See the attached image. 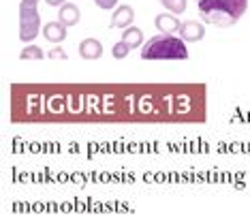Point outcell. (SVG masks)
<instances>
[{
    "mask_svg": "<svg viewBox=\"0 0 250 218\" xmlns=\"http://www.w3.org/2000/svg\"><path fill=\"white\" fill-rule=\"evenodd\" d=\"M79 7L77 4H73V2H64L60 7V11H58V20L64 24L66 28H71V26H75L77 22H79Z\"/></svg>",
    "mask_w": 250,
    "mask_h": 218,
    "instance_id": "cell-9",
    "label": "cell"
},
{
    "mask_svg": "<svg viewBox=\"0 0 250 218\" xmlns=\"http://www.w3.org/2000/svg\"><path fill=\"white\" fill-rule=\"evenodd\" d=\"M141 58L144 60H186L188 49L182 39L173 34L161 32L141 45Z\"/></svg>",
    "mask_w": 250,
    "mask_h": 218,
    "instance_id": "cell-2",
    "label": "cell"
},
{
    "mask_svg": "<svg viewBox=\"0 0 250 218\" xmlns=\"http://www.w3.org/2000/svg\"><path fill=\"white\" fill-rule=\"evenodd\" d=\"M122 41H126L130 45V49L139 47V45H144V32H141V28H137V26H128V28H124Z\"/></svg>",
    "mask_w": 250,
    "mask_h": 218,
    "instance_id": "cell-10",
    "label": "cell"
},
{
    "mask_svg": "<svg viewBox=\"0 0 250 218\" xmlns=\"http://www.w3.org/2000/svg\"><path fill=\"white\" fill-rule=\"evenodd\" d=\"M49 58H56V60H66V54L62 51L60 47H54L52 51H49Z\"/></svg>",
    "mask_w": 250,
    "mask_h": 218,
    "instance_id": "cell-15",
    "label": "cell"
},
{
    "mask_svg": "<svg viewBox=\"0 0 250 218\" xmlns=\"http://www.w3.org/2000/svg\"><path fill=\"white\" fill-rule=\"evenodd\" d=\"M39 28H41V17H39L37 2H24L20 4V39L24 43H30L37 39Z\"/></svg>",
    "mask_w": 250,
    "mask_h": 218,
    "instance_id": "cell-3",
    "label": "cell"
},
{
    "mask_svg": "<svg viewBox=\"0 0 250 218\" xmlns=\"http://www.w3.org/2000/svg\"><path fill=\"white\" fill-rule=\"evenodd\" d=\"M45 2H47L49 7H62V4H64L66 0H45Z\"/></svg>",
    "mask_w": 250,
    "mask_h": 218,
    "instance_id": "cell-16",
    "label": "cell"
},
{
    "mask_svg": "<svg viewBox=\"0 0 250 218\" xmlns=\"http://www.w3.org/2000/svg\"><path fill=\"white\" fill-rule=\"evenodd\" d=\"M248 0H199V15L214 26H233L246 13Z\"/></svg>",
    "mask_w": 250,
    "mask_h": 218,
    "instance_id": "cell-1",
    "label": "cell"
},
{
    "mask_svg": "<svg viewBox=\"0 0 250 218\" xmlns=\"http://www.w3.org/2000/svg\"><path fill=\"white\" fill-rule=\"evenodd\" d=\"M133 17H135V11L128 7V4H122L113 11L111 15V28H128L133 24Z\"/></svg>",
    "mask_w": 250,
    "mask_h": 218,
    "instance_id": "cell-7",
    "label": "cell"
},
{
    "mask_svg": "<svg viewBox=\"0 0 250 218\" xmlns=\"http://www.w3.org/2000/svg\"><path fill=\"white\" fill-rule=\"evenodd\" d=\"M154 24L156 28L161 32H167V34H173V32H180V26H182V22L178 20V15L175 13H161V15H156V20H154Z\"/></svg>",
    "mask_w": 250,
    "mask_h": 218,
    "instance_id": "cell-6",
    "label": "cell"
},
{
    "mask_svg": "<svg viewBox=\"0 0 250 218\" xmlns=\"http://www.w3.org/2000/svg\"><path fill=\"white\" fill-rule=\"evenodd\" d=\"M161 2H163L165 9L171 11V13H175V15H180V13L186 11V0H161Z\"/></svg>",
    "mask_w": 250,
    "mask_h": 218,
    "instance_id": "cell-12",
    "label": "cell"
},
{
    "mask_svg": "<svg viewBox=\"0 0 250 218\" xmlns=\"http://www.w3.org/2000/svg\"><path fill=\"white\" fill-rule=\"evenodd\" d=\"M43 37L47 39L49 43H62L66 39V26L62 22H49L47 26L43 28Z\"/></svg>",
    "mask_w": 250,
    "mask_h": 218,
    "instance_id": "cell-8",
    "label": "cell"
},
{
    "mask_svg": "<svg viewBox=\"0 0 250 218\" xmlns=\"http://www.w3.org/2000/svg\"><path fill=\"white\" fill-rule=\"evenodd\" d=\"M206 37V28L203 24H199L195 20H188L180 26V39L184 43H195V41H201Z\"/></svg>",
    "mask_w": 250,
    "mask_h": 218,
    "instance_id": "cell-4",
    "label": "cell"
},
{
    "mask_svg": "<svg viewBox=\"0 0 250 218\" xmlns=\"http://www.w3.org/2000/svg\"><path fill=\"white\" fill-rule=\"evenodd\" d=\"M43 49L37 47V45H26L21 49V60H43Z\"/></svg>",
    "mask_w": 250,
    "mask_h": 218,
    "instance_id": "cell-11",
    "label": "cell"
},
{
    "mask_svg": "<svg viewBox=\"0 0 250 218\" xmlns=\"http://www.w3.org/2000/svg\"><path fill=\"white\" fill-rule=\"evenodd\" d=\"M79 56L83 60H99L103 56V45H101V41H96V39H83L79 43Z\"/></svg>",
    "mask_w": 250,
    "mask_h": 218,
    "instance_id": "cell-5",
    "label": "cell"
},
{
    "mask_svg": "<svg viewBox=\"0 0 250 218\" xmlns=\"http://www.w3.org/2000/svg\"><path fill=\"white\" fill-rule=\"evenodd\" d=\"M24 2H39V0H24Z\"/></svg>",
    "mask_w": 250,
    "mask_h": 218,
    "instance_id": "cell-17",
    "label": "cell"
},
{
    "mask_svg": "<svg viewBox=\"0 0 250 218\" xmlns=\"http://www.w3.org/2000/svg\"><path fill=\"white\" fill-rule=\"evenodd\" d=\"M128 51H130V45H128L126 41H120V43H116V45H113L111 54H113V58L122 60V58H126V56H128Z\"/></svg>",
    "mask_w": 250,
    "mask_h": 218,
    "instance_id": "cell-13",
    "label": "cell"
},
{
    "mask_svg": "<svg viewBox=\"0 0 250 218\" xmlns=\"http://www.w3.org/2000/svg\"><path fill=\"white\" fill-rule=\"evenodd\" d=\"M94 4L101 9H105V11H111V9H116L118 0H94Z\"/></svg>",
    "mask_w": 250,
    "mask_h": 218,
    "instance_id": "cell-14",
    "label": "cell"
}]
</instances>
